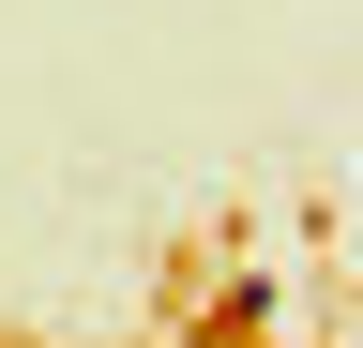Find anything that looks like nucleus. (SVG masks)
Instances as JSON below:
<instances>
[]
</instances>
